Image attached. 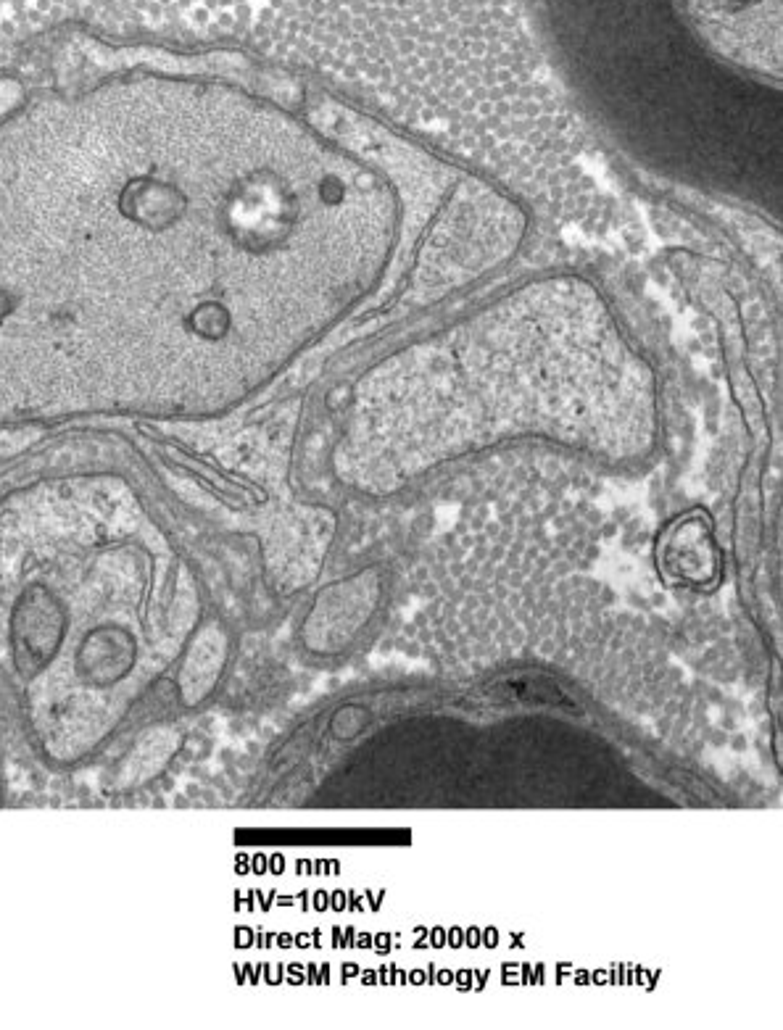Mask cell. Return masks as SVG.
<instances>
[{
  "label": "cell",
  "instance_id": "cell-1",
  "mask_svg": "<svg viewBox=\"0 0 783 1030\" xmlns=\"http://www.w3.org/2000/svg\"><path fill=\"white\" fill-rule=\"evenodd\" d=\"M662 577L673 585L707 588L720 580V548L702 514H686L667 527L660 541Z\"/></svg>",
  "mask_w": 783,
  "mask_h": 1030
}]
</instances>
